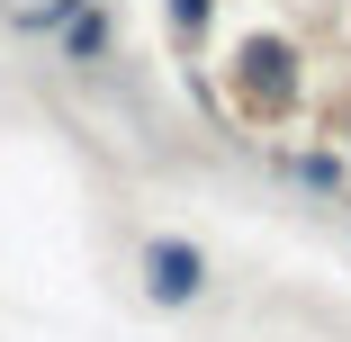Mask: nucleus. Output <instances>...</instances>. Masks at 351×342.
<instances>
[{
  "label": "nucleus",
  "mask_w": 351,
  "mask_h": 342,
  "mask_svg": "<svg viewBox=\"0 0 351 342\" xmlns=\"http://www.w3.org/2000/svg\"><path fill=\"white\" fill-rule=\"evenodd\" d=\"M145 280H154V297H171V306L198 297V252H189V243H154V252H145Z\"/></svg>",
  "instance_id": "nucleus-1"
}]
</instances>
